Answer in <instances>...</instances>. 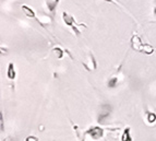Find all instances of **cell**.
<instances>
[{
    "label": "cell",
    "instance_id": "obj_4",
    "mask_svg": "<svg viewBox=\"0 0 156 141\" xmlns=\"http://www.w3.org/2000/svg\"><path fill=\"white\" fill-rule=\"evenodd\" d=\"M88 136L91 137L94 140H98L99 138H102L103 135H104V130H103L101 127H93L91 129H88L86 131Z\"/></svg>",
    "mask_w": 156,
    "mask_h": 141
},
{
    "label": "cell",
    "instance_id": "obj_15",
    "mask_svg": "<svg viewBox=\"0 0 156 141\" xmlns=\"http://www.w3.org/2000/svg\"><path fill=\"white\" fill-rule=\"evenodd\" d=\"M105 1H107V2H110V3H117L115 0H105Z\"/></svg>",
    "mask_w": 156,
    "mask_h": 141
},
{
    "label": "cell",
    "instance_id": "obj_13",
    "mask_svg": "<svg viewBox=\"0 0 156 141\" xmlns=\"http://www.w3.org/2000/svg\"><path fill=\"white\" fill-rule=\"evenodd\" d=\"M118 84V79L117 78H112L109 79V81H108V88H116Z\"/></svg>",
    "mask_w": 156,
    "mask_h": 141
},
{
    "label": "cell",
    "instance_id": "obj_2",
    "mask_svg": "<svg viewBox=\"0 0 156 141\" xmlns=\"http://www.w3.org/2000/svg\"><path fill=\"white\" fill-rule=\"evenodd\" d=\"M62 20H64V22L68 25V26H71V28L75 31L77 34L80 33V31L78 30V26H77V23H75V21H74V18L72 15H70L69 13H67V12H62Z\"/></svg>",
    "mask_w": 156,
    "mask_h": 141
},
{
    "label": "cell",
    "instance_id": "obj_1",
    "mask_svg": "<svg viewBox=\"0 0 156 141\" xmlns=\"http://www.w3.org/2000/svg\"><path fill=\"white\" fill-rule=\"evenodd\" d=\"M83 66L85 67V69H86L88 71H93V70H95L96 67H97V65H96V61H95L94 56L91 55V54H88V56L85 57V59L83 60Z\"/></svg>",
    "mask_w": 156,
    "mask_h": 141
},
{
    "label": "cell",
    "instance_id": "obj_5",
    "mask_svg": "<svg viewBox=\"0 0 156 141\" xmlns=\"http://www.w3.org/2000/svg\"><path fill=\"white\" fill-rule=\"evenodd\" d=\"M143 43H142L141 39L138 36V34H133V36L131 37V47L132 49L137 50V52H141Z\"/></svg>",
    "mask_w": 156,
    "mask_h": 141
},
{
    "label": "cell",
    "instance_id": "obj_16",
    "mask_svg": "<svg viewBox=\"0 0 156 141\" xmlns=\"http://www.w3.org/2000/svg\"><path fill=\"white\" fill-rule=\"evenodd\" d=\"M153 12H154V17L156 18V6H155V8H154V11H153Z\"/></svg>",
    "mask_w": 156,
    "mask_h": 141
},
{
    "label": "cell",
    "instance_id": "obj_3",
    "mask_svg": "<svg viewBox=\"0 0 156 141\" xmlns=\"http://www.w3.org/2000/svg\"><path fill=\"white\" fill-rule=\"evenodd\" d=\"M110 112H112V106L108 105V104H104L102 108H101V114H99V117H98V122L101 124H104L105 120L110 115Z\"/></svg>",
    "mask_w": 156,
    "mask_h": 141
},
{
    "label": "cell",
    "instance_id": "obj_14",
    "mask_svg": "<svg viewBox=\"0 0 156 141\" xmlns=\"http://www.w3.org/2000/svg\"><path fill=\"white\" fill-rule=\"evenodd\" d=\"M26 141H38V139H37L36 137L31 136V137H27V138H26Z\"/></svg>",
    "mask_w": 156,
    "mask_h": 141
},
{
    "label": "cell",
    "instance_id": "obj_8",
    "mask_svg": "<svg viewBox=\"0 0 156 141\" xmlns=\"http://www.w3.org/2000/svg\"><path fill=\"white\" fill-rule=\"evenodd\" d=\"M153 52H154V48L152 47L151 45L150 44H143L142 49H141V53L146 54V55H151V54H153Z\"/></svg>",
    "mask_w": 156,
    "mask_h": 141
},
{
    "label": "cell",
    "instance_id": "obj_6",
    "mask_svg": "<svg viewBox=\"0 0 156 141\" xmlns=\"http://www.w3.org/2000/svg\"><path fill=\"white\" fill-rule=\"evenodd\" d=\"M21 9H22L23 13H24V14L26 15L27 18H35V17H36V14H35V12H34V10L32 9L31 7H29V6L22 5Z\"/></svg>",
    "mask_w": 156,
    "mask_h": 141
},
{
    "label": "cell",
    "instance_id": "obj_10",
    "mask_svg": "<svg viewBox=\"0 0 156 141\" xmlns=\"http://www.w3.org/2000/svg\"><path fill=\"white\" fill-rule=\"evenodd\" d=\"M57 5H58V3H57V2L55 1V0H54V1H48V2H47V7H48L49 11H50V12H51L53 14H54L55 11H56Z\"/></svg>",
    "mask_w": 156,
    "mask_h": 141
},
{
    "label": "cell",
    "instance_id": "obj_9",
    "mask_svg": "<svg viewBox=\"0 0 156 141\" xmlns=\"http://www.w3.org/2000/svg\"><path fill=\"white\" fill-rule=\"evenodd\" d=\"M121 141H132V137L130 135V128H126L122 133Z\"/></svg>",
    "mask_w": 156,
    "mask_h": 141
},
{
    "label": "cell",
    "instance_id": "obj_17",
    "mask_svg": "<svg viewBox=\"0 0 156 141\" xmlns=\"http://www.w3.org/2000/svg\"><path fill=\"white\" fill-rule=\"evenodd\" d=\"M55 1H56V2H57V3H58L59 1H60V0H55Z\"/></svg>",
    "mask_w": 156,
    "mask_h": 141
},
{
    "label": "cell",
    "instance_id": "obj_7",
    "mask_svg": "<svg viewBox=\"0 0 156 141\" xmlns=\"http://www.w3.org/2000/svg\"><path fill=\"white\" fill-rule=\"evenodd\" d=\"M7 77H8L10 80H14L15 79V69H14V65H13L12 63H10L9 66H8Z\"/></svg>",
    "mask_w": 156,
    "mask_h": 141
},
{
    "label": "cell",
    "instance_id": "obj_11",
    "mask_svg": "<svg viewBox=\"0 0 156 141\" xmlns=\"http://www.w3.org/2000/svg\"><path fill=\"white\" fill-rule=\"evenodd\" d=\"M146 119L147 122H150V124H153V122H156V114L153 112H148L146 114Z\"/></svg>",
    "mask_w": 156,
    "mask_h": 141
},
{
    "label": "cell",
    "instance_id": "obj_12",
    "mask_svg": "<svg viewBox=\"0 0 156 141\" xmlns=\"http://www.w3.org/2000/svg\"><path fill=\"white\" fill-rule=\"evenodd\" d=\"M53 52H54L55 54H56V56H57V58H62L64 57V50L61 48H59V47H55L54 49H53Z\"/></svg>",
    "mask_w": 156,
    "mask_h": 141
}]
</instances>
